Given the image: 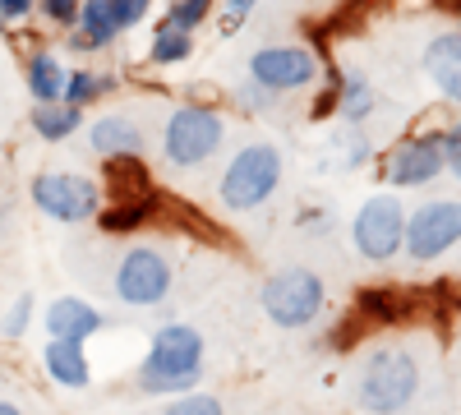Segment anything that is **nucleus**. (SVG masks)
Listing matches in <instances>:
<instances>
[{
  "instance_id": "bb28decb",
  "label": "nucleus",
  "mask_w": 461,
  "mask_h": 415,
  "mask_svg": "<svg viewBox=\"0 0 461 415\" xmlns=\"http://www.w3.org/2000/svg\"><path fill=\"white\" fill-rule=\"evenodd\" d=\"M208 5H212V0H180V5L171 10V19H167V23H176L180 32H194V28H199V19L208 14Z\"/></svg>"
},
{
  "instance_id": "b1692460",
  "label": "nucleus",
  "mask_w": 461,
  "mask_h": 415,
  "mask_svg": "<svg viewBox=\"0 0 461 415\" xmlns=\"http://www.w3.org/2000/svg\"><path fill=\"white\" fill-rule=\"evenodd\" d=\"M337 111L346 121H365L374 111V93L365 79H341V93H337Z\"/></svg>"
},
{
  "instance_id": "423d86ee",
  "label": "nucleus",
  "mask_w": 461,
  "mask_h": 415,
  "mask_svg": "<svg viewBox=\"0 0 461 415\" xmlns=\"http://www.w3.org/2000/svg\"><path fill=\"white\" fill-rule=\"evenodd\" d=\"M171 291V263L162 249H148V245H134L121 263H115V295L134 310H148V305H162Z\"/></svg>"
},
{
  "instance_id": "0eeeda50",
  "label": "nucleus",
  "mask_w": 461,
  "mask_h": 415,
  "mask_svg": "<svg viewBox=\"0 0 461 415\" xmlns=\"http://www.w3.org/2000/svg\"><path fill=\"white\" fill-rule=\"evenodd\" d=\"M28 194H32L37 208H42L47 217H56V221H88V217H97V208H102L97 180L69 176V171H47V176H37Z\"/></svg>"
},
{
  "instance_id": "dca6fc26",
  "label": "nucleus",
  "mask_w": 461,
  "mask_h": 415,
  "mask_svg": "<svg viewBox=\"0 0 461 415\" xmlns=\"http://www.w3.org/2000/svg\"><path fill=\"white\" fill-rule=\"evenodd\" d=\"M42 365H47V374L60 388H88V379H93L84 342H65V337H51V342H47Z\"/></svg>"
},
{
  "instance_id": "f257e3e1",
  "label": "nucleus",
  "mask_w": 461,
  "mask_h": 415,
  "mask_svg": "<svg viewBox=\"0 0 461 415\" xmlns=\"http://www.w3.org/2000/svg\"><path fill=\"white\" fill-rule=\"evenodd\" d=\"M203 379V337L189 323H167L152 332V347L139 365V388L152 397H185Z\"/></svg>"
},
{
  "instance_id": "a878e982",
  "label": "nucleus",
  "mask_w": 461,
  "mask_h": 415,
  "mask_svg": "<svg viewBox=\"0 0 461 415\" xmlns=\"http://www.w3.org/2000/svg\"><path fill=\"white\" fill-rule=\"evenodd\" d=\"M28 323H32V295H19L14 305L5 310V319H0V332H5L10 342H19V337L28 332Z\"/></svg>"
},
{
  "instance_id": "c85d7f7f",
  "label": "nucleus",
  "mask_w": 461,
  "mask_h": 415,
  "mask_svg": "<svg viewBox=\"0 0 461 415\" xmlns=\"http://www.w3.org/2000/svg\"><path fill=\"white\" fill-rule=\"evenodd\" d=\"M42 10H47L51 23L74 28V19H79V10H84V0H42Z\"/></svg>"
},
{
  "instance_id": "f8f14e48",
  "label": "nucleus",
  "mask_w": 461,
  "mask_h": 415,
  "mask_svg": "<svg viewBox=\"0 0 461 415\" xmlns=\"http://www.w3.org/2000/svg\"><path fill=\"white\" fill-rule=\"evenodd\" d=\"M102 328H106V319L79 295H60V300H51V310H47V332L65 337V342H88V337L102 332Z\"/></svg>"
},
{
  "instance_id": "6e6552de",
  "label": "nucleus",
  "mask_w": 461,
  "mask_h": 415,
  "mask_svg": "<svg viewBox=\"0 0 461 415\" xmlns=\"http://www.w3.org/2000/svg\"><path fill=\"white\" fill-rule=\"evenodd\" d=\"M461 240V199H434L406 217V254L411 258H438Z\"/></svg>"
},
{
  "instance_id": "72a5a7b5",
  "label": "nucleus",
  "mask_w": 461,
  "mask_h": 415,
  "mask_svg": "<svg viewBox=\"0 0 461 415\" xmlns=\"http://www.w3.org/2000/svg\"><path fill=\"white\" fill-rule=\"evenodd\" d=\"M443 5H447V10H456V14H461V0H443Z\"/></svg>"
},
{
  "instance_id": "1a4fd4ad",
  "label": "nucleus",
  "mask_w": 461,
  "mask_h": 415,
  "mask_svg": "<svg viewBox=\"0 0 461 415\" xmlns=\"http://www.w3.org/2000/svg\"><path fill=\"white\" fill-rule=\"evenodd\" d=\"M351 240L365 258H393L402 245H406V212L393 194H378L369 199L356 221H351Z\"/></svg>"
},
{
  "instance_id": "473e14b6",
  "label": "nucleus",
  "mask_w": 461,
  "mask_h": 415,
  "mask_svg": "<svg viewBox=\"0 0 461 415\" xmlns=\"http://www.w3.org/2000/svg\"><path fill=\"white\" fill-rule=\"evenodd\" d=\"M0 415H19V406L14 401H0Z\"/></svg>"
},
{
  "instance_id": "393cba45",
  "label": "nucleus",
  "mask_w": 461,
  "mask_h": 415,
  "mask_svg": "<svg viewBox=\"0 0 461 415\" xmlns=\"http://www.w3.org/2000/svg\"><path fill=\"white\" fill-rule=\"evenodd\" d=\"M162 415H226V410H221V401L208 397V392H185V397L171 401Z\"/></svg>"
},
{
  "instance_id": "7ed1b4c3",
  "label": "nucleus",
  "mask_w": 461,
  "mask_h": 415,
  "mask_svg": "<svg viewBox=\"0 0 461 415\" xmlns=\"http://www.w3.org/2000/svg\"><path fill=\"white\" fill-rule=\"evenodd\" d=\"M282 185V153L273 143H245L221 171V203L230 212H254Z\"/></svg>"
},
{
  "instance_id": "aec40b11",
  "label": "nucleus",
  "mask_w": 461,
  "mask_h": 415,
  "mask_svg": "<svg viewBox=\"0 0 461 415\" xmlns=\"http://www.w3.org/2000/svg\"><path fill=\"white\" fill-rule=\"evenodd\" d=\"M79 125H84V111H79V106H65V102H51V106H37V111H32V130L42 134L47 143L69 139Z\"/></svg>"
},
{
  "instance_id": "39448f33",
  "label": "nucleus",
  "mask_w": 461,
  "mask_h": 415,
  "mask_svg": "<svg viewBox=\"0 0 461 415\" xmlns=\"http://www.w3.org/2000/svg\"><path fill=\"white\" fill-rule=\"evenodd\" d=\"M263 314L277 328H304L323 310V277L310 268H277L258 291Z\"/></svg>"
},
{
  "instance_id": "f03ea898",
  "label": "nucleus",
  "mask_w": 461,
  "mask_h": 415,
  "mask_svg": "<svg viewBox=\"0 0 461 415\" xmlns=\"http://www.w3.org/2000/svg\"><path fill=\"white\" fill-rule=\"evenodd\" d=\"M420 392V365L411 351H397V347H383L374 351L365 365H360V379H356V397L365 410L374 415H397L415 401Z\"/></svg>"
},
{
  "instance_id": "2eb2a0df",
  "label": "nucleus",
  "mask_w": 461,
  "mask_h": 415,
  "mask_svg": "<svg viewBox=\"0 0 461 415\" xmlns=\"http://www.w3.org/2000/svg\"><path fill=\"white\" fill-rule=\"evenodd\" d=\"M106 185H111V203H158L152 176L139 158H106Z\"/></svg>"
},
{
  "instance_id": "6ab92c4d",
  "label": "nucleus",
  "mask_w": 461,
  "mask_h": 415,
  "mask_svg": "<svg viewBox=\"0 0 461 415\" xmlns=\"http://www.w3.org/2000/svg\"><path fill=\"white\" fill-rule=\"evenodd\" d=\"M360 314H365L369 323H397V319L411 314V295L397 291V286H369V291L360 295Z\"/></svg>"
},
{
  "instance_id": "4468645a",
  "label": "nucleus",
  "mask_w": 461,
  "mask_h": 415,
  "mask_svg": "<svg viewBox=\"0 0 461 415\" xmlns=\"http://www.w3.org/2000/svg\"><path fill=\"white\" fill-rule=\"evenodd\" d=\"M88 143H93V153L106 162V158H139L148 139H143V130L130 116H102L88 130Z\"/></svg>"
},
{
  "instance_id": "7c9ffc66",
  "label": "nucleus",
  "mask_w": 461,
  "mask_h": 415,
  "mask_svg": "<svg viewBox=\"0 0 461 415\" xmlns=\"http://www.w3.org/2000/svg\"><path fill=\"white\" fill-rule=\"evenodd\" d=\"M37 0H0V19H23Z\"/></svg>"
},
{
  "instance_id": "c756f323",
  "label": "nucleus",
  "mask_w": 461,
  "mask_h": 415,
  "mask_svg": "<svg viewBox=\"0 0 461 415\" xmlns=\"http://www.w3.org/2000/svg\"><path fill=\"white\" fill-rule=\"evenodd\" d=\"M443 167H452L456 180H461V125L452 134H443Z\"/></svg>"
},
{
  "instance_id": "f3484780",
  "label": "nucleus",
  "mask_w": 461,
  "mask_h": 415,
  "mask_svg": "<svg viewBox=\"0 0 461 415\" xmlns=\"http://www.w3.org/2000/svg\"><path fill=\"white\" fill-rule=\"evenodd\" d=\"M115 37V23H111V0H84L79 10V32H69V47L74 51H97Z\"/></svg>"
},
{
  "instance_id": "9d476101",
  "label": "nucleus",
  "mask_w": 461,
  "mask_h": 415,
  "mask_svg": "<svg viewBox=\"0 0 461 415\" xmlns=\"http://www.w3.org/2000/svg\"><path fill=\"white\" fill-rule=\"evenodd\" d=\"M314 56L304 47H263L249 56V79L263 88V93H295L304 84H314Z\"/></svg>"
},
{
  "instance_id": "a211bd4d",
  "label": "nucleus",
  "mask_w": 461,
  "mask_h": 415,
  "mask_svg": "<svg viewBox=\"0 0 461 415\" xmlns=\"http://www.w3.org/2000/svg\"><path fill=\"white\" fill-rule=\"evenodd\" d=\"M65 79L69 74L60 69L56 56H32L28 60V93L37 97V106H51V102H65Z\"/></svg>"
},
{
  "instance_id": "cd10ccee",
  "label": "nucleus",
  "mask_w": 461,
  "mask_h": 415,
  "mask_svg": "<svg viewBox=\"0 0 461 415\" xmlns=\"http://www.w3.org/2000/svg\"><path fill=\"white\" fill-rule=\"evenodd\" d=\"M148 5H152V0H111V23H115V32L134 28V23L148 14Z\"/></svg>"
},
{
  "instance_id": "4be33fe9",
  "label": "nucleus",
  "mask_w": 461,
  "mask_h": 415,
  "mask_svg": "<svg viewBox=\"0 0 461 415\" xmlns=\"http://www.w3.org/2000/svg\"><path fill=\"white\" fill-rule=\"evenodd\" d=\"M152 208L158 203H111V208H102L97 226L106 236H125V231H139V226L152 217Z\"/></svg>"
},
{
  "instance_id": "412c9836",
  "label": "nucleus",
  "mask_w": 461,
  "mask_h": 415,
  "mask_svg": "<svg viewBox=\"0 0 461 415\" xmlns=\"http://www.w3.org/2000/svg\"><path fill=\"white\" fill-rule=\"evenodd\" d=\"M115 88V79L111 74H88V69H74L69 79H65V106H93L102 93H111Z\"/></svg>"
},
{
  "instance_id": "20e7f679",
  "label": "nucleus",
  "mask_w": 461,
  "mask_h": 415,
  "mask_svg": "<svg viewBox=\"0 0 461 415\" xmlns=\"http://www.w3.org/2000/svg\"><path fill=\"white\" fill-rule=\"evenodd\" d=\"M226 139V121L212 106H176L162 130V153L171 167H203Z\"/></svg>"
},
{
  "instance_id": "ddd939ff",
  "label": "nucleus",
  "mask_w": 461,
  "mask_h": 415,
  "mask_svg": "<svg viewBox=\"0 0 461 415\" xmlns=\"http://www.w3.org/2000/svg\"><path fill=\"white\" fill-rule=\"evenodd\" d=\"M425 69L447 102H461V32H438L425 47Z\"/></svg>"
},
{
  "instance_id": "5701e85b",
  "label": "nucleus",
  "mask_w": 461,
  "mask_h": 415,
  "mask_svg": "<svg viewBox=\"0 0 461 415\" xmlns=\"http://www.w3.org/2000/svg\"><path fill=\"white\" fill-rule=\"evenodd\" d=\"M189 51H194V42H189V32H180L176 23H162L152 32V65H180Z\"/></svg>"
},
{
  "instance_id": "2f4dec72",
  "label": "nucleus",
  "mask_w": 461,
  "mask_h": 415,
  "mask_svg": "<svg viewBox=\"0 0 461 415\" xmlns=\"http://www.w3.org/2000/svg\"><path fill=\"white\" fill-rule=\"evenodd\" d=\"M254 5H258V0H226V23H240Z\"/></svg>"
},
{
  "instance_id": "9b49d317",
  "label": "nucleus",
  "mask_w": 461,
  "mask_h": 415,
  "mask_svg": "<svg viewBox=\"0 0 461 415\" xmlns=\"http://www.w3.org/2000/svg\"><path fill=\"white\" fill-rule=\"evenodd\" d=\"M443 171V139H406L388 158V180L402 190H420Z\"/></svg>"
}]
</instances>
